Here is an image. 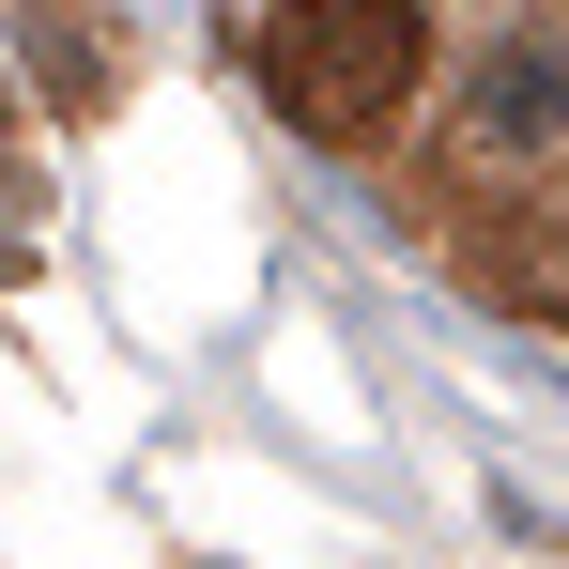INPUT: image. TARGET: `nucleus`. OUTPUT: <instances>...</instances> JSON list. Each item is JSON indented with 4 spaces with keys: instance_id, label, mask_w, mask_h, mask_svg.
<instances>
[{
    "instance_id": "nucleus-1",
    "label": "nucleus",
    "mask_w": 569,
    "mask_h": 569,
    "mask_svg": "<svg viewBox=\"0 0 569 569\" xmlns=\"http://www.w3.org/2000/svg\"><path fill=\"white\" fill-rule=\"evenodd\" d=\"M416 62H431V16H400V0H308V16H262V78L308 139H355L385 108L416 93Z\"/></svg>"
},
{
    "instance_id": "nucleus-3",
    "label": "nucleus",
    "mask_w": 569,
    "mask_h": 569,
    "mask_svg": "<svg viewBox=\"0 0 569 569\" xmlns=\"http://www.w3.org/2000/svg\"><path fill=\"white\" fill-rule=\"evenodd\" d=\"M477 292H508V308H569V247H477Z\"/></svg>"
},
{
    "instance_id": "nucleus-4",
    "label": "nucleus",
    "mask_w": 569,
    "mask_h": 569,
    "mask_svg": "<svg viewBox=\"0 0 569 569\" xmlns=\"http://www.w3.org/2000/svg\"><path fill=\"white\" fill-rule=\"evenodd\" d=\"M31 62H47V93H93V47H78V16H31Z\"/></svg>"
},
{
    "instance_id": "nucleus-5",
    "label": "nucleus",
    "mask_w": 569,
    "mask_h": 569,
    "mask_svg": "<svg viewBox=\"0 0 569 569\" xmlns=\"http://www.w3.org/2000/svg\"><path fill=\"white\" fill-rule=\"evenodd\" d=\"M0 278H16V262H0Z\"/></svg>"
},
{
    "instance_id": "nucleus-2",
    "label": "nucleus",
    "mask_w": 569,
    "mask_h": 569,
    "mask_svg": "<svg viewBox=\"0 0 569 569\" xmlns=\"http://www.w3.org/2000/svg\"><path fill=\"white\" fill-rule=\"evenodd\" d=\"M462 139H569V47L555 31H508V47L477 62V123Z\"/></svg>"
}]
</instances>
